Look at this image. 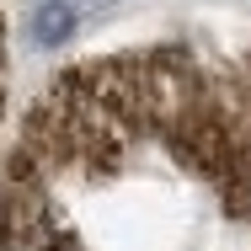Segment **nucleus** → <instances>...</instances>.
<instances>
[{"label":"nucleus","instance_id":"2","mask_svg":"<svg viewBox=\"0 0 251 251\" xmlns=\"http://www.w3.org/2000/svg\"><path fill=\"white\" fill-rule=\"evenodd\" d=\"M0 251H80V235L64 225L43 182L5 171L0 187Z\"/></svg>","mask_w":251,"mask_h":251},{"label":"nucleus","instance_id":"4","mask_svg":"<svg viewBox=\"0 0 251 251\" xmlns=\"http://www.w3.org/2000/svg\"><path fill=\"white\" fill-rule=\"evenodd\" d=\"M0 112H5V27H0Z\"/></svg>","mask_w":251,"mask_h":251},{"label":"nucleus","instance_id":"1","mask_svg":"<svg viewBox=\"0 0 251 251\" xmlns=\"http://www.w3.org/2000/svg\"><path fill=\"white\" fill-rule=\"evenodd\" d=\"M150 150L198 171L225 203H251V118L241 123L187 49L64 70L22 123L11 171L53 187L59 176H107Z\"/></svg>","mask_w":251,"mask_h":251},{"label":"nucleus","instance_id":"3","mask_svg":"<svg viewBox=\"0 0 251 251\" xmlns=\"http://www.w3.org/2000/svg\"><path fill=\"white\" fill-rule=\"evenodd\" d=\"M86 16H91L86 0H43V5L32 11V38H38L43 49H59V43H64Z\"/></svg>","mask_w":251,"mask_h":251}]
</instances>
